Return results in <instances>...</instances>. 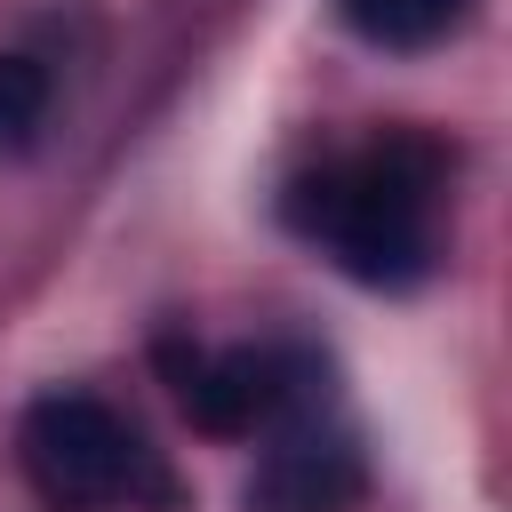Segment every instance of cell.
Masks as SVG:
<instances>
[{
	"mask_svg": "<svg viewBox=\"0 0 512 512\" xmlns=\"http://www.w3.org/2000/svg\"><path fill=\"white\" fill-rule=\"evenodd\" d=\"M440 184H448V152L416 128H384V136L320 160L312 176H296L288 216L352 280L408 288V280H424V264L440 248Z\"/></svg>",
	"mask_w": 512,
	"mask_h": 512,
	"instance_id": "obj_1",
	"label": "cell"
},
{
	"mask_svg": "<svg viewBox=\"0 0 512 512\" xmlns=\"http://www.w3.org/2000/svg\"><path fill=\"white\" fill-rule=\"evenodd\" d=\"M16 464L48 512H160L176 496L160 448L96 392H40L16 424Z\"/></svg>",
	"mask_w": 512,
	"mask_h": 512,
	"instance_id": "obj_2",
	"label": "cell"
},
{
	"mask_svg": "<svg viewBox=\"0 0 512 512\" xmlns=\"http://www.w3.org/2000/svg\"><path fill=\"white\" fill-rule=\"evenodd\" d=\"M320 384H328V368L296 344H232V352L176 360V400L216 440H248V432H272V424L320 408Z\"/></svg>",
	"mask_w": 512,
	"mask_h": 512,
	"instance_id": "obj_3",
	"label": "cell"
},
{
	"mask_svg": "<svg viewBox=\"0 0 512 512\" xmlns=\"http://www.w3.org/2000/svg\"><path fill=\"white\" fill-rule=\"evenodd\" d=\"M368 488V464L344 424H320V408L272 424V448L248 480V512H352Z\"/></svg>",
	"mask_w": 512,
	"mask_h": 512,
	"instance_id": "obj_4",
	"label": "cell"
},
{
	"mask_svg": "<svg viewBox=\"0 0 512 512\" xmlns=\"http://www.w3.org/2000/svg\"><path fill=\"white\" fill-rule=\"evenodd\" d=\"M464 8L472 0H336V16L376 48H432L440 32L464 24Z\"/></svg>",
	"mask_w": 512,
	"mask_h": 512,
	"instance_id": "obj_5",
	"label": "cell"
},
{
	"mask_svg": "<svg viewBox=\"0 0 512 512\" xmlns=\"http://www.w3.org/2000/svg\"><path fill=\"white\" fill-rule=\"evenodd\" d=\"M48 64L40 56H0V152H24L32 136H40V120H48Z\"/></svg>",
	"mask_w": 512,
	"mask_h": 512,
	"instance_id": "obj_6",
	"label": "cell"
}]
</instances>
